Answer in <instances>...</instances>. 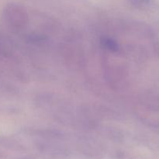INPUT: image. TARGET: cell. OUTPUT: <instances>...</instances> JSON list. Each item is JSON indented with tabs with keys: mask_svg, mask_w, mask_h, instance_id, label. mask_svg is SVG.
<instances>
[{
	"mask_svg": "<svg viewBox=\"0 0 159 159\" xmlns=\"http://www.w3.org/2000/svg\"><path fill=\"white\" fill-rule=\"evenodd\" d=\"M102 44L107 49L110 50L112 51H116L118 50V45L114 40L108 38H103L102 40Z\"/></svg>",
	"mask_w": 159,
	"mask_h": 159,
	"instance_id": "obj_1",
	"label": "cell"
},
{
	"mask_svg": "<svg viewBox=\"0 0 159 159\" xmlns=\"http://www.w3.org/2000/svg\"><path fill=\"white\" fill-rule=\"evenodd\" d=\"M132 2L136 6H138L139 4H144V3L148 2V0H131Z\"/></svg>",
	"mask_w": 159,
	"mask_h": 159,
	"instance_id": "obj_2",
	"label": "cell"
}]
</instances>
